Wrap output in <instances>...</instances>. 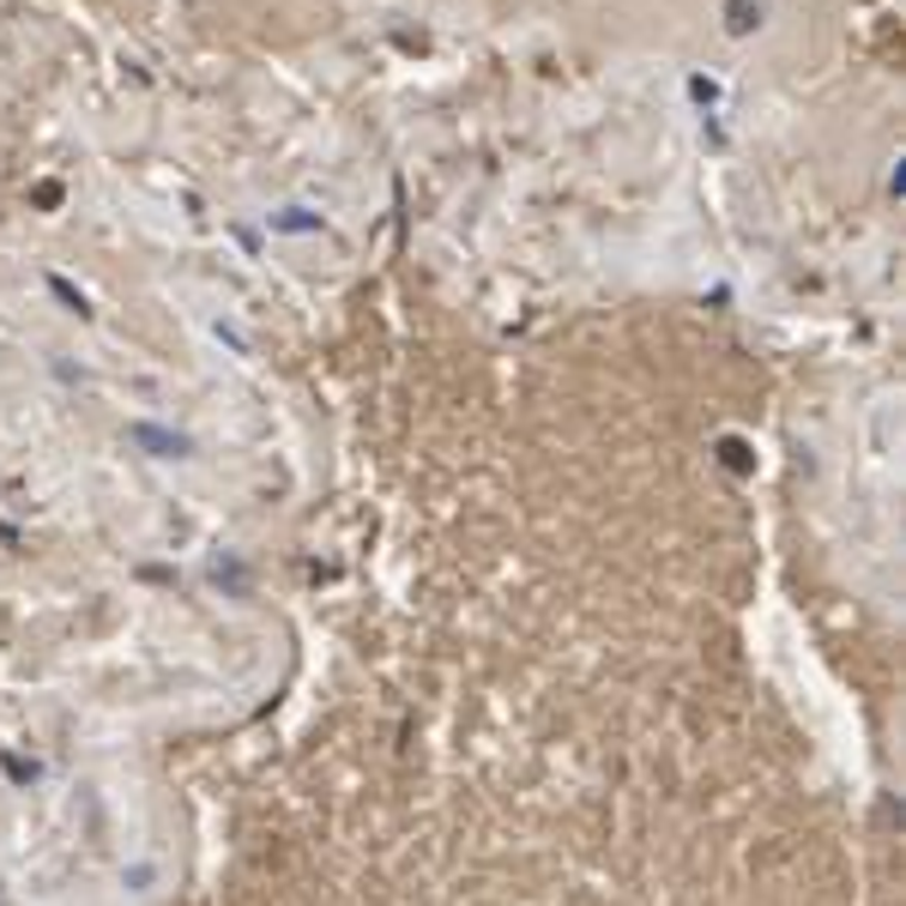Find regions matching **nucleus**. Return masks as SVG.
I'll list each match as a JSON object with an SVG mask.
<instances>
[{"label": "nucleus", "mask_w": 906, "mask_h": 906, "mask_svg": "<svg viewBox=\"0 0 906 906\" xmlns=\"http://www.w3.org/2000/svg\"><path fill=\"white\" fill-rule=\"evenodd\" d=\"M761 24V0H725V31L731 36H749Z\"/></svg>", "instance_id": "nucleus-1"}, {"label": "nucleus", "mask_w": 906, "mask_h": 906, "mask_svg": "<svg viewBox=\"0 0 906 906\" xmlns=\"http://www.w3.org/2000/svg\"><path fill=\"white\" fill-rule=\"evenodd\" d=\"M719 460L731 465V472H749V447L737 442V435H725V442H719Z\"/></svg>", "instance_id": "nucleus-2"}, {"label": "nucleus", "mask_w": 906, "mask_h": 906, "mask_svg": "<svg viewBox=\"0 0 906 906\" xmlns=\"http://www.w3.org/2000/svg\"><path fill=\"white\" fill-rule=\"evenodd\" d=\"M278 230H315V218H303V212H284V218H278Z\"/></svg>", "instance_id": "nucleus-3"}]
</instances>
